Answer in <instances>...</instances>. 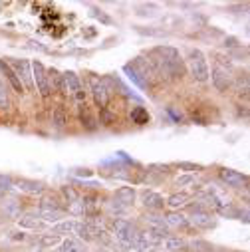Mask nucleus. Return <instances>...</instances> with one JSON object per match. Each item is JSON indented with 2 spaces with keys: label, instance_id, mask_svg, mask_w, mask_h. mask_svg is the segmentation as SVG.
I'll use <instances>...</instances> for the list:
<instances>
[{
  "label": "nucleus",
  "instance_id": "obj_35",
  "mask_svg": "<svg viewBox=\"0 0 250 252\" xmlns=\"http://www.w3.org/2000/svg\"><path fill=\"white\" fill-rule=\"evenodd\" d=\"M177 167H179L181 171H187V175H191L193 171L197 173V171H201V169H203L201 165H195V163H187V161H181V163H177Z\"/></svg>",
  "mask_w": 250,
  "mask_h": 252
},
{
  "label": "nucleus",
  "instance_id": "obj_13",
  "mask_svg": "<svg viewBox=\"0 0 250 252\" xmlns=\"http://www.w3.org/2000/svg\"><path fill=\"white\" fill-rule=\"evenodd\" d=\"M135 197H137V193L133 187H119L115 191V201H119L125 207H131L135 203Z\"/></svg>",
  "mask_w": 250,
  "mask_h": 252
},
{
  "label": "nucleus",
  "instance_id": "obj_38",
  "mask_svg": "<svg viewBox=\"0 0 250 252\" xmlns=\"http://www.w3.org/2000/svg\"><path fill=\"white\" fill-rule=\"evenodd\" d=\"M12 177H8V175H0V189L2 191H8V189H12Z\"/></svg>",
  "mask_w": 250,
  "mask_h": 252
},
{
  "label": "nucleus",
  "instance_id": "obj_5",
  "mask_svg": "<svg viewBox=\"0 0 250 252\" xmlns=\"http://www.w3.org/2000/svg\"><path fill=\"white\" fill-rule=\"evenodd\" d=\"M30 66H32V80L36 82V88H38L40 95L42 97H48L52 94L50 82H48V70L44 68V64H42V62H38V60H34Z\"/></svg>",
  "mask_w": 250,
  "mask_h": 252
},
{
  "label": "nucleus",
  "instance_id": "obj_21",
  "mask_svg": "<svg viewBox=\"0 0 250 252\" xmlns=\"http://www.w3.org/2000/svg\"><path fill=\"white\" fill-rule=\"evenodd\" d=\"M123 72L127 74L129 82H133V84H135V86H137L139 90H147V84H145V82H143V80L139 78V74H137V72L133 70V66H131V64H125V66H123Z\"/></svg>",
  "mask_w": 250,
  "mask_h": 252
},
{
  "label": "nucleus",
  "instance_id": "obj_37",
  "mask_svg": "<svg viewBox=\"0 0 250 252\" xmlns=\"http://www.w3.org/2000/svg\"><path fill=\"white\" fill-rule=\"evenodd\" d=\"M193 183H195V177H193V175H181V177L175 179V185H177V187H189V185H193Z\"/></svg>",
  "mask_w": 250,
  "mask_h": 252
},
{
  "label": "nucleus",
  "instance_id": "obj_23",
  "mask_svg": "<svg viewBox=\"0 0 250 252\" xmlns=\"http://www.w3.org/2000/svg\"><path fill=\"white\" fill-rule=\"evenodd\" d=\"M145 222L149 224V228H161V230H167V224H165V219L157 213H147L145 215Z\"/></svg>",
  "mask_w": 250,
  "mask_h": 252
},
{
  "label": "nucleus",
  "instance_id": "obj_27",
  "mask_svg": "<svg viewBox=\"0 0 250 252\" xmlns=\"http://www.w3.org/2000/svg\"><path fill=\"white\" fill-rule=\"evenodd\" d=\"M10 109V95H8V88L4 86V82L0 80V111H8Z\"/></svg>",
  "mask_w": 250,
  "mask_h": 252
},
{
  "label": "nucleus",
  "instance_id": "obj_8",
  "mask_svg": "<svg viewBox=\"0 0 250 252\" xmlns=\"http://www.w3.org/2000/svg\"><path fill=\"white\" fill-rule=\"evenodd\" d=\"M12 187H16L18 191H22L26 195H32V197L44 195V185L42 183H36V181H30V179H18V181L12 183Z\"/></svg>",
  "mask_w": 250,
  "mask_h": 252
},
{
  "label": "nucleus",
  "instance_id": "obj_12",
  "mask_svg": "<svg viewBox=\"0 0 250 252\" xmlns=\"http://www.w3.org/2000/svg\"><path fill=\"white\" fill-rule=\"evenodd\" d=\"M0 72H2L4 76H6V80L10 82V86H12V90L16 92V94H24V86L20 84V80H18V76L14 74V70L8 66V62H4V60H0Z\"/></svg>",
  "mask_w": 250,
  "mask_h": 252
},
{
  "label": "nucleus",
  "instance_id": "obj_25",
  "mask_svg": "<svg viewBox=\"0 0 250 252\" xmlns=\"http://www.w3.org/2000/svg\"><path fill=\"white\" fill-rule=\"evenodd\" d=\"M131 121L137 123V125L149 123V113H147V109H145V107H135V109L131 111Z\"/></svg>",
  "mask_w": 250,
  "mask_h": 252
},
{
  "label": "nucleus",
  "instance_id": "obj_40",
  "mask_svg": "<svg viewBox=\"0 0 250 252\" xmlns=\"http://www.w3.org/2000/svg\"><path fill=\"white\" fill-rule=\"evenodd\" d=\"M149 169H151V173H161V175H167L171 171L169 165H151Z\"/></svg>",
  "mask_w": 250,
  "mask_h": 252
},
{
  "label": "nucleus",
  "instance_id": "obj_44",
  "mask_svg": "<svg viewBox=\"0 0 250 252\" xmlns=\"http://www.w3.org/2000/svg\"><path fill=\"white\" fill-rule=\"evenodd\" d=\"M12 238H16V240H24L26 236H24V232H14V236Z\"/></svg>",
  "mask_w": 250,
  "mask_h": 252
},
{
  "label": "nucleus",
  "instance_id": "obj_22",
  "mask_svg": "<svg viewBox=\"0 0 250 252\" xmlns=\"http://www.w3.org/2000/svg\"><path fill=\"white\" fill-rule=\"evenodd\" d=\"M40 219L44 222H60L62 219H66V211H42L40 209Z\"/></svg>",
  "mask_w": 250,
  "mask_h": 252
},
{
  "label": "nucleus",
  "instance_id": "obj_41",
  "mask_svg": "<svg viewBox=\"0 0 250 252\" xmlns=\"http://www.w3.org/2000/svg\"><path fill=\"white\" fill-rule=\"evenodd\" d=\"M222 46H224V48H240V42H238L236 38H226Z\"/></svg>",
  "mask_w": 250,
  "mask_h": 252
},
{
  "label": "nucleus",
  "instance_id": "obj_17",
  "mask_svg": "<svg viewBox=\"0 0 250 252\" xmlns=\"http://www.w3.org/2000/svg\"><path fill=\"white\" fill-rule=\"evenodd\" d=\"M163 244H165L167 252H181L183 248H187V242L183 238H179V236H167L163 240Z\"/></svg>",
  "mask_w": 250,
  "mask_h": 252
},
{
  "label": "nucleus",
  "instance_id": "obj_9",
  "mask_svg": "<svg viewBox=\"0 0 250 252\" xmlns=\"http://www.w3.org/2000/svg\"><path fill=\"white\" fill-rule=\"evenodd\" d=\"M82 92V82L78 74L74 72H64L62 74V94H80Z\"/></svg>",
  "mask_w": 250,
  "mask_h": 252
},
{
  "label": "nucleus",
  "instance_id": "obj_1",
  "mask_svg": "<svg viewBox=\"0 0 250 252\" xmlns=\"http://www.w3.org/2000/svg\"><path fill=\"white\" fill-rule=\"evenodd\" d=\"M111 228H113V234H111L113 240H117V242H121L125 246H129V248L133 246V240L137 236V228H135V224L131 220H127V219H115Z\"/></svg>",
  "mask_w": 250,
  "mask_h": 252
},
{
  "label": "nucleus",
  "instance_id": "obj_39",
  "mask_svg": "<svg viewBox=\"0 0 250 252\" xmlns=\"http://www.w3.org/2000/svg\"><path fill=\"white\" fill-rule=\"evenodd\" d=\"M101 121H103L105 125H111V123H115V115L109 113L107 107H105V109H101Z\"/></svg>",
  "mask_w": 250,
  "mask_h": 252
},
{
  "label": "nucleus",
  "instance_id": "obj_42",
  "mask_svg": "<svg viewBox=\"0 0 250 252\" xmlns=\"http://www.w3.org/2000/svg\"><path fill=\"white\" fill-rule=\"evenodd\" d=\"M76 175L78 177H92L94 171H90V169H76Z\"/></svg>",
  "mask_w": 250,
  "mask_h": 252
},
{
  "label": "nucleus",
  "instance_id": "obj_7",
  "mask_svg": "<svg viewBox=\"0 0 250 252\" xmlns=\"http://www.w3.org/2000/svg\"><path fill=\"white\" fill-rule=\"evenodd\" d=\"M219 177H220L228 187H232V189L248 187V177L242 175V173H238V171H234V169H226V167H222V169L219 171Z\"/></svg>",
  "mask_w": 250,
  "mask_h": 252
},
{
  "label": "nucleus",
  "instance_id": "obj_16",
  "mask_svg": "<svg viewBox=\"0 0 250 252\" xmlns=\"http://www.w3.org/2000/svg\"><path fill=\"white\" fill-rule=\"evenodd\" d=\"M80 121H82V125L86 129H90V131H94L97 125H95V119L92 117V113H90V107L84 103V105H80Z\"/></svg>",
  "mask_w": 250,
  "mask_h": 252
},
{
  "label": "nucleus",
  "instance_id": "obj_36",
  "mask_svg": "<svg viewBox=\"0 0 250 252\" xmlns=\"http://www.w3.org/2000/svg\"><path fill=\"white\" fill-rule=\"evenodd\" d=\"M92 16L97 18L99 22H103V24H113V20H111L103 10H99V8H92Z\"/></svg>",
  "mask_w": 250,
  "mask_h": 252
},
{
  "label": "nucleus",
  "instance_id": "obj_6",
  "mask_svg": "<svg viewBox=\"0 0 250 252\" xmlns=\"http://www.w3.org/2000/svg\"><path fill=\"white\" fill-rule=\"evenodd\" d=\"M189 224H195L197 228H213L215 226V217L203 207H191V219Z\"/></svg>",
  "mask_w": 250,
  "mask_h": 252
},
{
  "label": "nucleus",
  "instance_id": "obj_32",
  "mask_svg": "<svg viewBox=\"0 0 250 252\" xmlns=\"http://www.w3.org/2000/svg\"><path fill=\"white\" fill-rule=\"evenodd\" d=\"M215 66H219L220 70H224V72H232L234 70V66H232V62H230V58L228 56H217V64Z\"/></svg>",
  "mask_w": 250,
  "mask_h": 252
},
{
  "label": "nucleus",
  "instance_id": "obj_15",
  "mask_svg": "<svg viewBox=\"0 0 250 252\" xmlns=\"http://www.w3.org/2000/svg\"><path fill=\"white\" fill-rule=\"evenodd\" d=\"M165 205H169L173 211L183 209V207L189 205V195H187V193H175V195H171V197L167 199V203H165Z\"/></svg>",
  "mask_w": 250,
  "mask_h": 252
},
{
  "label": "nucleus",
  "instance_id": "obj_2",
  "mask_svg": "<svg viewBox=\"0 0 250 252\" xmlns=\"http://www.w3.org/2000/svg\"><path fill=\"white\" fill-rule=\"evenodd\" d=\"M189 70H191V76H193L197 82H207V80L211 78L207 56H205L201 50H197V48L189 52Z\"/></svg>",
  "mask_w": 250,
  "mask_h": 252
},
{
  "label": "nucleus",
  "instance_id": "obj_45",
  "mask_svg": "<svg viewBox=\"0 0 250 252\" xmlns=\"http://www.w3.org/2000/svg\"><path fill=\"white\" fill-rule=\"evenodd\" d=\"M95 252H109L107 248H99V250H95Z\"/></svg>",
  "mask_w": 250,
  "mask_h": 252
},
{
  "label": "nucleus",
  "instance_id": "obj_46",
  "mask_svg": "<svg viewBox=\"0 0 250 252\" xmlns=\"http://www.w3.org/2000/svg\"><path fill=\"white\" fill-rule=\"evenodd\" d=\"M4 193H6V191H2V189H0V199H2V197H4Z\"/></svg>",
  "mask_w": 250,
  "mask_h": 252
},
{
  "label": "nucleus",
  "instance_id": "obj_43",
  "mask_svg": "<svg viewBox=\"0 0 250 252\" xmlns=\"http://www.w3.org/2000/svg\"><path fill=\"white\" fill-rule=\"evenodd\" d=\"M28 46H30V48H36V50H42V52H48V48L42 46L40 42H28Z\"/></svg>",
  "mask_w": 250,
  "mask_h": 252
},
{
  "label": "nucleus",
  "instance_id": "obj_24",
  "mask_svg": "<svg viewBox=\"0 0 250 252\" xmlns=\"http://www.w3.org/2000/svg\"><path fill=\"white\" fill-rule=\"evenodd\" d=\"M127 211H129V207L121 205L119 201H111V203H107V213H109V215H115V219H119V217H123V215H127Z\"/></svg>",
  "mask_w": 250,
  "mask_h": 252
},
{
  "label": "nucleus",
  "instance_id": "obj_3",
  "mask_svg": "<svg viewBox=\"0 0 250 252\" xmlns=\"http://www.w3.org/2000/svg\"><path fill=\"white\" fill-rule=\"evenodd\" d=\"M8 66L14 70V74L18 76L20 84L26 90H34V80H32V66L28 60H18V58H10L8 60Z\"/></svg>",
  "mask_w": 250,
  "mask_h": 252
},
{
  "label": "nucleus",
  "instance_id": "obj_34",
  "mask_svg": "<svg viewBox=\"0 0 250 252\" xmlns=\"http://www.w3.org/2000/svg\"><path fill=\"white\" fill-rule=\"evenodd\" d=\"M38 242H40V246H54L60 242V234H42Z\"/></svg>",
  "mask_w": 250,
  "mask_h": 252
},
{
  "label": "nucleus",
  "instance_id": "obj_28",
  "mask_svg": "<svg viewBox=\"0 0 250 252\" xmlns=\"http://www.w3.org/2000/svg\"><path fill=\"white\" fill-rule=\"evenodd\" d=\"M187 246H189L191 252H213V246L207 240H193L191 244H187Z\"/></svg>",
  "mask_w": 250,
  "mask_h": 252
},
{
  "label": "nucleus",
  "instance_id": "obj_11",
  "mask_svg": "<svg viewBox=\"0 0 250 252\" xmlns=\"http://www.w3.org/2000/svg\"><path fill=\"white\" fill-rule=\"evenodd\" d=\"M213 84H215V88L219 90V92H226L228 88H230V74L228 72H224V70H220L219 66H215L213 68Z\"/></svg>",
  "mask_w": 250,
  "mask_h": 252
},
{
  "label": "nucleus",
  "instance_id": "obj_19",
  "mask_svg": "<svg viewBox=\"0 0 250 252\" xmlns=\"http://www.w3.org/2000/svg\"><path fill=\"white\" fill-rule=\"evenodd\" d=\"M84 250H86V246L78 238H68L60 246V252H84Z\"/></svg>",
  "mask_w": 250,
  "mask_h": 252
},
{
  "label": "nucleus",
  "instance_id": "obj_4",
  "mask_svg": "<svg viewBox=\"0 0 250 252\" xmlns=\"http://www.w3.org/2000/svg\"><path fill=\"white\" fill-rule=\"evenodd\" d=\"M88 82L92 86V94H94V99H95L97 107L99 109H105L107 107V101H109V86H107V82L101 80L95 74H90Z\"/></svg>",
  "mask_w": 250,
  "mask_h": 252
},
{
  "label": "nucleus",
  "instance_id": "obj_14",
  "mask_svg": "<svg viewBox=\"0 0 250 252\" xmlns=\"http://www.w3.org/2000/svg\"><path fill=\"white\" fill-rule=\"evenodd\" d=\"M163 219H165V224L171 226V228H187L189 226V219H187L185 215H181V213H177V211L167 213Z\"/></svg>",
  "mask_w": 250,
  "mask_h": 252
},
{
  "label": "nucleus",
  "instance_id": "obj_26",
  "mask_svg": "<svg viewBox=\"0 0 250 252\" xmlns=\"http://www.w3.org/2000/svg\"><path fill=\"white\" fill-rule=\"evenodd\" d=\"M48 82H50V90L52 92H62V74L58 70H50L48 72Z\"/></svg>",
  "mask_w": 250,
  "mask_h": 252
},
{
  "label": "nucleus",
  "instance_id": "obj_10",
  "mask_svg": "<svg viewBox=\"0 0 250 252\" xmlns=\"http://www.w3.org/2000/svg\"><path fill=\"white\" fill-rule=\"evenodd\" d=\"M143 207H145L149 213H159V211L165 207V201H163V197H161L159 193H155V191H145V195H143Z\"/></svg>",
  "mask_w": 250,
  "mask_h": 252
},
{
  "label": "nucleus",
  "instance_id": "obj_30",
  "mask_svg": "<svg viewBox=\"0 0 250 252\" xmlns=\"http://www.w3.org/2000/svg\"><path fill=\"white\" fill-rule=\"evenodd\" d=\"M137 32L143 34V36H155V38H165V36H169V32L163 30V28H141V26H139Z\"/></svg>",
  "mask_w": 250,
  "mask_h": 252
},
{
  "label": "nucleus",
  "instance_id": "obj_29",
  "mask_svg": "<svg viewBox=\"0 0 250 252\" xmlns=\"http://www.w3.org/2000/svg\"><path fill=\"white\" fill-rule=\"evenodd\" d=\"M18 224L24 226V228H36V226H40V217H34V215L20 217L18 219Z\"/></svg>",
  "mask_w": 250,
  "mask_h": 252
},
{
  "label": "nucleus",
  "instance_id": "obj_20",
  "mask_svg": "<svg viewBox=\"0 0 250 252\" xmlns=\"http://www.w3.org/2000/svg\"><path fill=\"white\" fill-rule=\"evenodd\" d=\"M52 123L56 129H64L66 123H68V117H66V111L64 107H56L54 109V115H52Z\"/></svg>",
  "mask_w": 250,
  "mask_h": 252
},
{
  "label": "nucleus",
  "instance_id": "obj_31",
  "mask_svg": "<svg viewBox=\"0 0 250 252\" xmlns=\"http://www.w3.org/2000/svg\"><path fill=\"white\" fill-rule=\"evenodd\" d=\"M2 211H4L8 217L16 219V217L20 215V203H16V201H6V203L2 205Z\"/></svg>",
  "mask_w": 250,
  "mask_h": 252
},
{
  "label": "nucleus",
  "instance_id": "obj_18",
  "mask_svg": "<svg viewBox=\"0 0 250 252\" xmlns=\"http://www.w3.org/2000/svg\"><path fill=\"white\" fill-rule=\"evenodd\" d=\"M74 228H76V220L66 219V220L56 222V226H54V234H74Z\"/></svg>",
  "mask_w": 250,
  "mask_h": 252
},
{
  "label": "nucleus",
  "instance_id": "obj_47",
  "mask_svg": "<svg viewBox=\"0 0 250 252\" xmlns=\"http://www.w3.org/2000/svg\"><path fill=\"white\" fill-rule=\"evenodd\" d=\"M147 252H157V250H147Z\"/></svg>",
  "mask_w": 250,
  "mask_h": 252
},
{
  "label": "nucleus",
  "instance_id": "obj_33",
  "mask_svg": "<svg viewBox=\"0 0 250 252\" xmlns=\"http://www.w3.org/2000/svg\"><path fill=\"white\" fill-rule=\"evenodd\" d=\"M62 193H64V197H66V201L72 205V203H76V201H80V197H78V193L74 191V187H70V185H66V187H62Z\"/></svg>",
  "mask_w": 250,
  "mask_h": 252
}]
</instances>
